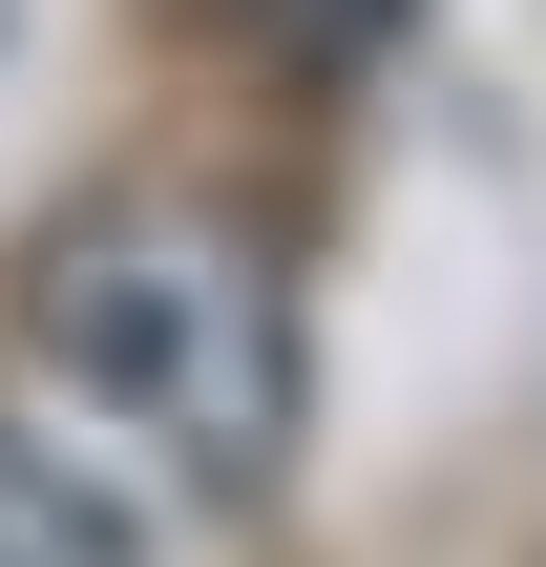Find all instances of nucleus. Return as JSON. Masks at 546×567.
<instances>
[{
  "label": "nucleus",
  "instance_id": "nucleus-1",
  "mask_svg": "<svg viewBox=\"0 0 546 567\" xmlns=\"http://www.w3.org/2000/svg\"><path fill=\"white\" fill-rule=\"evenodd\" d=\"M42 358L84 379V421H126L168 484H274L295 463V295L231 210H84L42 252Z\"/></svg>",
  "mask_w": 546,
  "mask_h": 567
},
{
  "label": "nucleus",
  "instance_id": "nucleus-2",
  "mask_svg": "<svg viewBox=\"0 0 546 567\" xmlns=\"http://www.w3.org/2000/svg\"><path fill=\"white\" fill-rule=\"evenodd\" d=\"M0 567H147V526H126L63 442H21V421H0Z\"/></svg>",
  "mask_w": 546,
  "mask_h": 567
},
{
  "label": "nucleus",
  "instance_id": "nucleus-3",
  "mask_svg": "<svg viewBox=\"0 0 546 567\" xmlns=\"http://www.w3.org/2000/svg\"><path fill=\"white\" fill-rule=\"evenodd\" d=\"M274 21H316V42H379V21H400V0H274Z\"/></svg>",
  "mask_w": 546,
  "mask_h": 567
}]
</instances>
